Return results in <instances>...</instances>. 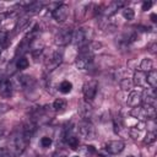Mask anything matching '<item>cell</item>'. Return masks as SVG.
I'll list each match as a JSON object with an SVG mask.
<instances>
[{"instance_id":"6da1fadb","label":"cell","mask_w":157,"mask_h":157,"mask_svg":"<svg viewBox=\"0 0 157 157\" xmlns=\"http://www.w3.org/2000/svg\"><path fill=\"white\" fill-rule=\"evenodd\" d=\"M92 60H93V54H91V53L87 52L86 49L81 48V49H80V54H78V56H77L75 64H76L77 69L85 70V69H87V67L91 65Z\"/></svg>"},{"instance_id":"7a4b0ae2","label":"cell","mask_w":157,"mask_h":157,"mask_svg":"<svg viewBox=\"0 0 157 157\" xmlns=\"http://www.w3.org/2000/svg\"><path fill=\"white\" fill-rule=\"evenodd\" d=\"M98 91V82L96 80H90L87 82H85L83 87H82V92H83V97L88 102V101H92L94 97H96V93Z\"/></svg>"},{"instance_id":"3957f363","label":"cell","mask_w":157,"mask_h":157,"mask_svg":"<svg viewBox=\"0 0 157 157\" xmlns=\"http://www.w3.org/2000/svg\"><path fill=\"white\" fill-rule=\"evenodd\" d=\"M88 38H90V36H88L87 28H78V29H76V31L74 32L71 40H72L74 44L80 45V47H83L85 44H87Z\"/></svg>"},{"instance_id":"277c9868","label":"cell","mask_w":157,"mask_h":157,"mask_svg":"<svg viewBox=\"0 0 157 157\" xmlns=\"http://www.w3.org/2000/svg\"><path fill=\"white\" fill-rule=\"evenodd\" d=\"M63 61V54L61 52H54L47 60H45V69L47 71H53L56 69Z\"/></svg>"},{"instance_id":"5b68a950","label":"cell","mask_w":157,"mask_h":157,"mask_svg":"<svg viewBox=\"0 0 157 157\" xmlns=\"http://www.w3.org/2000/svg\"><path fill=\"white\" fill-rule=\"evenodd\" d=\"M72 34H74V31L71 28H63L61 31L58 32V34L55 37V43L58 45H65V44H67L72 39Z\"/></svg>"},{"instance_id":"8992f818","label":"cell","mask_w":157,"mask_h":157,"mask_svg":"<svg viewBox=\"0 0 157 157\" xmlns=\"http://www.w3.org/2000/svg\"><path fill=\"white\" fill-rule=\"evenodd\" d=\"M69 16V6L65 4H59L53 10V17L56 22H64Z\"/></svg>"},{"instance_id":"52a82bcc","label":"cell","mask_w":157,"mask_h":157,"mask_svg":"<svg viewBox=\"0 0 157 157\" xmlns=\"http://www.w3.org/2000/svg\"><path fill=\"white\" fill-rule=\"evenodd\" d=\"M15 83L17 85L18 88L27 90V88H31L34 86V78L32 76H28V75H20L15 80Z\"/></svg>"},{"instance_id":"ba28073f","label":"cell","mask_w":157,"mask_h":157,"mask_svg":"<svg viewBox=\"0 0 157 157\" xmlns=\"http://www.w3.org/2000/svg\"><path fill=\"white\" fill-rule=\"evenodd\" d=\"M125 147V144L120 140H113V141H109L105 144V151L108 153H112V155H118L120 153Z\"/></svg>"},{"instance_id":"9c48e42d","label":"cell","mask_w":157,"mask_h":157,"mask_svg":"<svg viewBox=\"0 0 157 157\" xmlns=\"http://www.w3.org/2000/svg\"><path fill=\"white\" fill-rule=\"evenodd\" d=\"M12 83L7 78H0V96L9 98L12 96Z\"/></svg>"},{"instance_id":"30bf717a","label":"cell","mask_w":157,"mask_h":157,"mask_svg":"<svg viewBox=\"0 0 157 157\" xmlns=\"http://www.w3.org/2000/svg\"><path fill=\"white\" fill-rule=\"evenodd\" d=\"M78 131H80V135L86 139H93V136H94V128L88 121L81 123L78 126Z\"/></svg>"},{"instance_id":"8fae6325","label":"cell","mask_w":157,"mask_h":157,"mask_svg":"<svg viewBox=\"0 0 157 157\" xmlns=\"http://www.w3.org/2000/svg\"><path fill=\"white\" fill-rule=\"evenodd\" d=\"M141 98H142V103L144 104H150V105H155L156 102V92L155 88H147L141 93Z\"/></svg>"},{"instance_id":"7c38bea8","label":"cell","mask_w":157,"mask_h":157,"mask_svg":"<svg viewBox=\"0 0 157 157\" xmlns=\"http://www.w3.org/2000/svg\"><path fill=\"white\" fill-rule=\"evenodd\" d=\"M126 103L130 105V107H139L141 103H142V98H141V92L139 91H131L128 96V101Z\"/></svg>"},{"instance_id":"4fadbf2b","label":"cell","mask_w":157,"mask_h":157,"mask_svg":"<svg viewBox=\"0 0 157 157\" xmlns=\"http://www.w3.org/2000/svg\"><path fill=\"white\" fill-rule=\"evenodd\" d=\"M36 130H37V124H36L34 121L29 120V121H27V123L23 125L22 135H23V136L29 141V139L33 136V134L36 132Z\"/></svg>"},{"instance_id":"5bb4252c","label":"cell","mask_w":157,"mask_h":157,"mask_svg":"<svg viewBox=\"0 0 157 157\" xmlns=\"http://www.w3.org/2000/svg\"><path fill=\"white\" fill-rule=\"evenodd\" d=\"M31 43H32V40L25 37V38L22 39V42L18 44V47H17L16 55H18V54H21V55H22V54L27 53V52H28V49H29V47H31Z\"/></svg>"},{"instance_id":"9a60e30c","label":"cell","mask_w":157,"mask_h":157,"mask_svg":"<svg viewBox=\"0 0 157 157\" xmlns=\"http://www.w3.org/2000/svg\"><path fill=\"white\" fill-rule=\"evenodd\" d=\"M134 83L137 85V86H140V87L146 86V85H147V83H146V74H145L144 71H141V70L136 71V72L134 74Z\"/></svg>"},{"instance_id":"2e32d148","label":"cell","mask_w":157,"mask_h":157,"mask_svg":"<svg viewBox=\"0 0 157 157\" xmlns=\"http://www.w3.org/2000/svg\"><path fill=\"white\" fill-rule=\"evenodd\" d=\"M146 83L151 87V88H156L157 86V72L156 70H151L146 74Z\"/></svg>"},{"instance_id":"e0dca14e","label":"cell","mask_w":157,"mask_h":157,"mask_svg":"<svg viewBox=\"0 0 157 157\" xmlns=\"http://www.w3.org/2000/svg\"><path fill=\"white\" fill-rule=\"evenodd\" d=\"M124 4H125L124 1H114V2H112V4L107 7V10L104 11V13H105V15H108V16H110V15H112V13H114L118 9L123 7V6H124Z\"/></svg>"},{"instance_id":"ac0fdd59","label":"cell","mask_w":157,"mask_h":157,"mask_svg":"<svg viewBox=\"0 0 157 157\" xmlns=\"http://www.w3.org/2000/svg\"><path fill=\"white\" fill-rule=\"evenodd\" d=\"M29 23V17H27V16H23V17H21L17 22H16V26H15V32L16 33H18L20 31H22L27 25Z\"/></svg>"},{"instance_id":"d6986e66","label":"cell","mask_w":157,"mask_h":157,"mask_svg":"<svg viewBox=\"0 0 157 157\" xmlns=\"http://www.w3.org/2000/svg\"><path fill=\"white\" fill-rule=\"evenodd\" d=\"M43 6H44V2H42V1H33V2H29V5L26 9H27L28 12L34 13V12H38L39 10H42Z\"/></svg>"},{"instance_id":"ffe728a7","label":"cell","mask_w":157,"mask_h":157,"mask_svg":"<svg viewBox=\"0 0 157 157\" xmlns=\"http://www.w3.org/2000/svg\"><path fill=\"white\" fill-rule=\"evenodd\" d=\"M152 66H153L152 60H151V59H147V58L142 59V61H141V64H140V69H141V71H144V72L151 71V70H152Z\"/></svg>"},{"instance_id":"44dd1931","label":"cell","mask_w":157,"mask_h":157,"mask_svg":"<svg viewBox=\"0 0 157 157\" xmlns=\"http://www.w3.org/2000/svg\"><path fill=\"white\" fill-rule=\"evenodd\" d=\"M53 108H54L56 112H61V110H64V109L66 108V101L63 99V98H58V99H55L54 103H53Z\"/></svg>"},{"instance_id":"7402d4cb","label":"cell","mask_w":157,"mask_h":157,"mask_svg":"<svg viewBox=\"0 0 157 157\" xmlns=\"http://www.w3.org/2000/svg\"><path fill=\"white\" fill-rule=\"evenodd\" d=\"M66 142H67L69 147H71L72 150H76V148L78 147V144H80L78 137L72 136V135H67V136H66Z\"/></svg>"},{"instance_id":"603a6c76","label":"cell","mask_w":157,"mask_h":157,"mask_svg":"<svg viewBox=\"0 0 157 157\" xmlns=\"http://www.w3.org/2000/svg\"><path fill=\"white\" fill-rule=\"evenodd\" d=\"M71 88H72V83H71L70 81H67V80L63 81V82L60 83V86H59V91H60L61 93H69V92L71 91Z\"/></svg>"},{"instance_id":"cb8c5ba5","label":"cell","mask_w":157,"mask_h":157,"mask_svg":"<svg viewBox=\"0 0 157 157\" xmlns=\"http://www.w3.org/2000/svg\"><path fill=\"white\" fill-rule=\"evenodd\" d=\"M28 65H29V61L25 58V56H21V58H18L17 59V63H16V67L18 69V70H23V69H27L28 67Z\"/></svg>"},{"instance_id":"d4e9b609","label":"cell","mask_w":157,"mask_h":157,"mask_svg":"<svg viewBox=\"0 0 157 157\" xmlns=\"http://www.w3.org/2000/svg\"><path fill=\"white\" fill-rule=\"evenodd\" d=\"M92 113V107L88 103H82V108H81V114L83 115V118H88Z\"/></svg>"},{"instance_id":"484cf974","label":"cell","mask_w":157,"mask_h":157,"mask_svg":"<svg viewBox=\"0 0 157 157\" xmlns=\"http://www.w3.org/2000/svg\"><path fill=\"white\" fill-rule=\"evenodd\" d=\"M123 16H124V18H125V20L130 21V20H132V18H134L135 12H134V10H132L131 7H125V9H123Z\"/></svg>"},{"instance_id":"4316f807","label":"cell","mask_w":157,"mask_h":157,"mask_svg":"<svg viewBox=\"0 0 157 157\" xmlns=\"http://www.w3.org/2000/svg\"><path fill=\"white\" fill-rule=\"evenodd\" d=\"M156 137H157V135H156V132L153 130L152 131H148L147 135H146V139H145V144H147V145L153 144L156 141Z\"/></svg>"},{"instance_id":"83f0119b","label":"cell","mask_w":157,"mask_h":157,"mask_svg":"<svg viewBox=\"0 0 157 157\" xmlns=\"http://www.w3.org/2000/svg\"><path fill=\"white\" fill-rule=\"evenodd\" d=\"M9 42V36L5 31H0V48H4L7 45Z\"/></svg>"},{"instance_id":"f1b7e54d","label":"cell","mask_w":157,"mask_h":157,"mask_svg":"<svg viewBox=\"0 0 157 157\" xmlns=\"http://www.w3.org/2000/svg\"><path fill=\"white\" fill-rule=\"evenodd\" d=\"M52 139L50 137H48V136H44V137H42L40 139V145L43 146V147H49L50 145H52Z\"/></svg>"},{"instance_id":"f546056e","label":"cell","mask_w":157,"mask_h":157,"mask_svg":"<svg viewBox=\"0 0 157 157\" xmlns=\"http://www.w3.org/2000/svg\"><path fill=\"white\" fill-rule=\"evenodd\" d=\"M0 157H15V155L7 148H0Z\"/></svg>"},{"instance_id":"4dcf8cb0","label":"cell","mask_w":157,"mask_h":157,"mask_svg":"<svg viewBox=\"0 0 157 157\" xmlns=\"http://www.w3.org/2000/svg\"><path fill=\"white\" fill-rule=\"evenodd\" d=\"M131 86H132V82L130 81V80H123L121 81V88L123 90H130L131 88Z\"/></svg>"},{"instance_id":"1f68e13d","label":"cell","mask_w":157,"mask_h":157,"mask_svg":"<svg viewBox=\"0 0 157 157\" xmlns=\"http://www.w3.org/2000/svg\"><path fill=\"white\" fill-rule=\"evenodd\" d=\"M10 109H11V107H10L9 104L0 102V114H4V113H6V112H9Z\"/></svg>"},{"instance_id":"d6a6232c","label":"cell","mask_w":157,"mask_h":157,"mask_svg":"<svg viewBox=\"0 0 157 157\" xmlns=\"http://www.w3.org/2000/svg\"><path fill=\"white\" fill-rule=\"evenodd\" d=\"M151 6H152V1H144V2H142V10H144V11L150 10Z\"/></svg>"},{"instance_id":"836d02e7","label":"cell","mask_w":157,"mask_h":157,"mask_svg":"<svg viewBox=\"0 0 157 157\" xmlns=\"http://www.w3.org/2000/svg\"><path fill=\"white\" fill-rule=\"evenodd\" d=\"M87 150L90 151V152H92V153H94L96 152V148L92 146V145H90V146H87Z\"/></svg>"},{"instance_id":"e575fe53","label":"cell","mask_w":157,"mask_h":157,"mask_svg":"<svg viewBox=\"0 0 157 157\" xmlns=\"http://www.w3.org/2000/svg\"><path fill=\"white\" fill-rule=\"evenodd\" d=\"M151 20H152V22H156V21H157V16H156V13H152V15H151Z\"/></svg>"},{"instance_id":"d590c367","label":"cell","mask_w":157,"mask_h":157,"mask_svg":"<svg viewBox=\"0 0 157 157\" xmlns=\"http://www.w3.org/2000/svg\"><path fill=\"white\" fill-rule=\"evenodd\" d=\"M2 135H4V128H2L1 125H0V137H1Z\"/></svg>"},{"instance_id":"8d00e7d4","label":"cell","mask_w":157,"mask_h":157,"mask_svg":"<svg viewBox=\"0 0 157 157\" xmlns=\"http://www.w3.org/2000/svg\"><path fill=\"white\" fill-rule=\"evenodd\" d=\"M0 54H1V48H0Z\"/></svg>"},{"instance_id":"74e56055","label":"cell","mask_w":157,"mask_h":157,"mask_svg":"<svg viewBox=\"0 0 157 157\" xmlns=\"http://www.w3.org/2000/svg\"><path fill=\"white\" fill-rule=\"evenodd\" d=\"M128 157H134V156H128Z\"/></svg>"},{"instance_id":"f35d334b","label":"cell","mask_w":157,"mask_h":157,"mask_svg":"<svg viewBox=\"0 0 157 157\" xmlns=\"http://www.w3.org/2000/svg\"><path fill=\"white\" fill-rule=\"evenodd\" d=\"M75 157H78V156H75Z\"/></svg>"}]
</instances>
